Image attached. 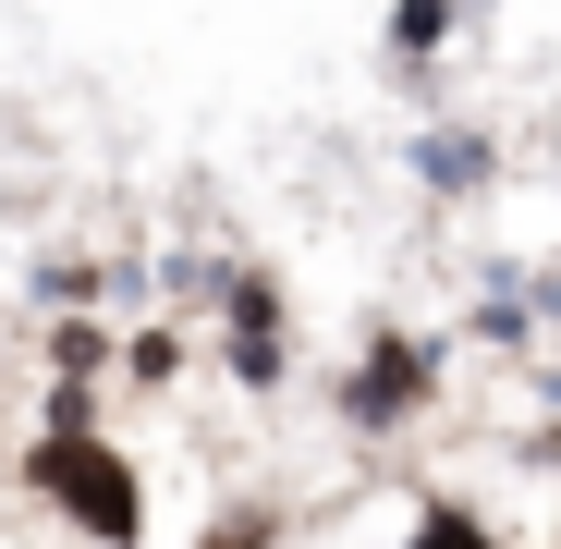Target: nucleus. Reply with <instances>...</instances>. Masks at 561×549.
Instances as JSON below:
<instances>
[{"label": "nucleus", "mask_w": 561, "mask_h": 549, "mask_svg": "<svg viewBox=\"0 0 561 549\" xmlns=\"http://www.w3.org/2000/svg\"><path fill=\"white\" fill-rule=\"evenodd\" d=\"M415 549H489V537L463 525V513H427V525H415Z\"/></svg>", "instance_id": "obj_2"}, {"label": "nucleus", "mask_w": 561, "mask_h": 549, "mask_svg": "<svg viewBox=\"0 0 561 549\" xmlns=\"http://www.w3.org/2000/svg\"><path fill=\"white\" fill-rule=\"evenodd\" d=\"M37 489L85 525V537H111V549H135V525H147V501H135V465L111 439H49L37 451Z\"/></svg>", "instance_id": "obj_1"}]
</instances>
